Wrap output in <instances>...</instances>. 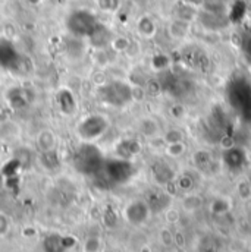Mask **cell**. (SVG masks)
Segmentation results:
<instances>
[{
    "label": "cell",
    "instance_id": "obj_1",
    "mask_svg": "<svg viewBox=\"0 0 251 252\" xmlns=\"http://www.w3.org/2000/svg\"><path fill=\"white\" fill-rule=\"evenodd\" d=\"M108 119H105L102 115H90L88 118H85L84 121H81V124L78 125V135L84 139H96L100 135L105 133V130L108 129Z\"/></svg>",
    "mask_w": 251,
    "mask_h": 252
},
{
    "label": "cell",
    "instance_id": "obj_2",
    "mask_svg": "<svg viewBox=\"0 0 251 252\" xmlns=\"http://www.w3.org/2000/svg\"><path fill=\"white\" fill-rule=\"evenodd\" d=\"M36 145H37V148H38V151L41 154L53 153L56 150V145H58L56 133L49 127L40 129L37 132V135H36Z\"/></svg>",
    "mask_w": 251,
    "mask_h": 252
},
{
    "label": "cell",
    "instance_id": "obj_3",
    "mask_svg": "<svg viewBox=\"0 0 251 252\" xmlns=\"http://www.w3.org/2000/svg\"><path fill=\"white\" fill-rule=\"evenodd\" d=\"M126 220L132 224H141L148 217V205L141 201H134L125 208Z\"/></svg>",
    "mask_w": 251,
    "mask_h": 252
},
{
    "label": "cell",
    "instance_id": "obj_4",
    "mask_svg": "<svg viewBox=\"0 0 251 252\" xmlns=\"http://www.w3.org/2000/svg\"><path fill=\"white\" fill-rule=\"evenodd\" d=\"M21 133V127L13 121H4L0 124V141L10 142L15 141Z\"/></svg>",
    "mask_w": 251,
    "mask_h": 252
},
{
    "label": "cell",
    "instance_id": "obj_5",
    "mask_svg": "<svg viewBox=\"0 0 251 252\" xmlns=\"http://www.w3.org/2000/svg\"><path fill=\"white\" fill-rule=\"evenodd\" d=\"M140 132L143 136H145L147 139H154L157 138L159 132H160V125L154 118H144L140 122Z\"/></svg>",
    "mask_w": 251,
    "mask_h": 252
},
{
    "label": "cell",
    "instance_id": "obj_6",
    "mask_svg": "<svg viewBox=\"0 0 251 252\" xmlns=\"http://www.w3.org/2000/svg\"><path fill=\"white\" fill-rule=\"evenodd\" d=\"M137 30L140 32V35H143L144 38H151L156 35L157 32V25L156 22L150 18V16H141L137 22Z\"/></svg>",
    "mask_w": 251,
    "mask_h": 252
},
{
    "label": "cell",
    "instance_id": "obj_7",
    "mask_svg": "<svg viewBox=\"0 0 251 252\" xmlns=\"http://www.w3.org/2000/svg\"><path fill=\"white\" fill-rule=\"evenodd\" d=\"M189 31V22L184 21V19H175L171 25H169V34L174 38H184Z\"/></svg>",
    "mask_w": 251,
    "mask_h": 252
},
{
    "label": "cell",
    "instance_id": "obj_8",
    "mask_svg": "<svg viewBox=\"0 0 251 252\" xmlns=\"http://www.w3.org/2000/svg\"><path fill=\"white\" fill-rule=\"evenodd\" d=\"M184 138H185V135H184V130L182 129H179V127H171V129H168L163 133L162 141L166 145V144H174V142H182Z\"/></svg>",
    "mask_w": 251,
    "mask_h": 252
},
{
    "label": "cell",
    "instance_id": "obj_9",
    "mask_svg": "<svg viewBox=\"0 0 251 252\" xmlns=\"http://www.w3.org/2000/svg\"><path fill=\"white\" fill-rule=\"evenodd\" d=\"M187 151V145L185 142H174V144H166L165 145V154L172 157V158H178L181 156H184V153Z\"/></svg>",
    "mask_w": 251,
    "mask_h": 252
},
{
    "label": "cell",
    "instance_id": "obj_10",
    "mask_svg": "<svg viewBox=\"0 0 251 252\" xmlns=\"http://www.w3.org/2000/svg\"><path fill=\"white\" fill-rule=\"evenodd\" d=\"M58 103H59V107H61V110H62L63 113L66 112V106H69V107H72L75 110V98L71 94V91H68V90H61L59 91Z\"/></svg>",
    "mask_w": 251,
    "mask_h": 252
},
{
    "label": "cell",
    "instance_id": "obj_11",
    "mask_svg": "<svg viewBox=\"0 0 251 252\" xmlns=\"http://www.w3.org/2000/svg\"><path fill=\"white\" fill-rule=\"evenodd\" d=\"M112 49L116 52V53H125L129 50L131 47V40H128L124 35H119V37H115L110 43Z\"/></svg>",
    "mask_w": 251,
    "mask_h": 252
},
{
    "label": "cell",
    "instance_id": "obj_12",
    "mask_svg": "<svg viewBox=\"0 0 251 252\" xmlns=\"http://www.w3.org/2000/svg\"><path fill=\"white\" fill-rule=\"evenodd\" d=\"M102 247L100 238L99 236H90L84 242V252H99Z\"/></svg>",
    "mask_w": 251,
    "mask_h": 252
},
{
    "label": "cell",
    "instance_id": "obj_13",
    "mask_svg": "<svg viewBox=\"0 0 251 252\" xmlns=\"http://www.w3.org/2000/svg\"><path fill=\"white\" fill-rule=\"evenodd\" d=\"M12 227V221L9 219V216L3 211H0V236H6L10 232Z\"/></svg>",
    "mask_w": 251,
    "mask_h": 252
},
{
    "label": "cell",
    "instance_id": "obj_14",
    "mask_svg": "<svg viewBox=\"0 0 251 252\" xmlns=\"http://www.w3.org/2000/svg\"><path fill=\"white\" fill-rule=\"evenodd\" d=\"M36 235H37V230L34 227H25L22 230V236H25V238H34Z\"/></svg>",
    "mask_w": 251,
    "mask_h": 252
},
{
    "label": "cell",
    "instance_id": "obj_15",
    "mask_svg": "<svg viewBox=\"0 0 251 252\" xmlns=\"http://www.w3.org/2000/svg\"><path fill=\"white\" fill-rule=\"evenodd\" d=\"M99 4L103 10H110L113 7L112 4V0H99Z\"/></svg>",
    "mask_w": 251,
    "mask_h": 252
}]
</instances>
